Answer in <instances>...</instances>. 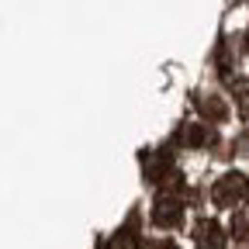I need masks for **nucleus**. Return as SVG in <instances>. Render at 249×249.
<instances>
[{"label":"nucleus","mask_w":249,"mask_h":249,"mask_svg":"<svg viewBox=\"0 0 249 249\" xmlns=\"http://www.w3.org/2000/svg\"><path fill=\"white\" fill-rule=\"evenodd\" d=\"M211 197H214L218 208H235V204H242L249 197V180L242 173H229V177H222V180L214 183Z\"/></svg>","instance_id":"f257e3e1"},{"label":"nucleus","mask_w":249,"mask_h":249,"mask_svg":"<svg viewBox=\"0 0 249 249\" xmlns=\"http://www.w3.org/2000/svg\"><path fill=\"white\" fill-rule=\"evenodd\" d=\"M180 218H183V201H180L177 194H160V197H156L152 222L160 225V229H173V225H180Z\"/></svg>","instance_id":"f03ea898"},{"label":"nucleus","mask_w":249,"mask_h":249,"mask_svg":"<svg viewBox=\"0 0 249 249\" xmlns=\"http://www.w3.org/2000/svg\"><path fill=\"white\" fill-rule=\"evenodd\" d=\"M194 246L197 249H225V232L214 222H201L194 229Z\"/></svg>","instance_id":"7ed1b4c3"},{"label":"nucleus","mask_w":249,"mask_h":249,"mask_svg":"<svg viewBox=\"0 0 249 249\" xmlns=\"http://www.w3.org/2000/svg\"><path fill=\"white\" fill-rule=\"evenodd\" d=\"M107 249H139V242H135V235L132 232H118L114 239H111V246Z\"/></svg>","instance_id":"20e7f679"},{"label":"nucleus","mask_w":249,"mask_h":249,"mask_svg":"<svg viewBox=\"0 0 249 249\" xmlns=\"http://www.w3.org/2000/svg\"><path fill=\"white\" fill-rule=\"evenodd\" d=\"M232 235L239 242H249V214H235V225H232Z\"/></svg>","instance_id":"39448f33"},{"label":"nucleus","mask_w":249,"mask_h":249,"mask_svg":"<svg viewBox=\"0 0 249 249\" xmlns=\"http://www.w3.org/2000/svg\"><path fill=\"white\" fill-rule=\"evenodd\" d=\"M156 249H173V246H156Z\"/></svg>","instance_id":"423d86ee"}]
</instances>
